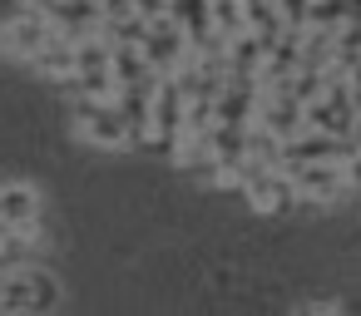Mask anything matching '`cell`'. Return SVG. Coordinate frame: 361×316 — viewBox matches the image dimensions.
Returning a JSON list of instances; mask_svg holds the SVG:
<instances>
[{
    "instance_id": "1",
    "label": "cell",
    "mask_w": 361,
    "mask_h": 316,
    "mask_svg": "<svg viewBox=\"0 0 361 316\" xmlns=\"http://www.w3.org/2000/svg\"><path fill=\"white\" fill-rule=\"evenodd\" d=\"M65 301V286L50 267H11L0 272V316H55Z\"/></svg>"
},
{
    "instance_id": "2",
    "label": "cell",
    "mask_w": 361,
    "mask_h": 316,
    "mask_svg": "<svg viewBox=\"0 0 361 316\" xmlns=\"http://www.w3.org/2000/svg\"><path fill=\"white\" fill-rule=\"evenodd\" d=\"M75 134L94 148H129L134 144V129L114 99H80L75 104Z\"/></svg>"
},
{
    "instance_id": "3",
    "label": "cell",
    "mask_w": 361,
    "mask_h": 316,
    "mask_svg": "<svg viewBox=\"0 0 361 316\" xmlns=\"http://www.w3.org/2000/svg\"><path fill=\"white\" fill-rule=\"evenodd\" d=\"M50 40H55V20H50L40 6L16 11L11 20H0V55H11V60H25V65H30Z\"/></svg>"
},
{
    "instance_id": "4",
    "label": "cell",
    "mask_w": 361,
    "mask_h": 316,
    "mask_svg": "<svg viewBox=\"0 0 361 316\" xmlns=\"http://www.w3.org/2000/svg\"><path fill=\"white\" fill-rule=\"evenodd\" d=\"M144 55L154 60L159 75H178L188 60H193V35L178 15H164V20H149V35H144Z\"/></svg>"
},
{
    "instance_id": "5",
    "label": "cell",
    "mask_w": 361,
    "mask_h": 316,
    "mask_svg": "<svg viewBox=\"0 0 361 316\" xmlns=\"http://www.w3.org/2000/svg\"><path fill=\"white\" fill-rule=\"evenodd\" d=\"M287 173H292L302 203H341V198L351 193L346 163H292Z\"/></svg>"
},
{
    "instance_id": "6",
    "label": "cell",
    "mask_w": 361,
    "mask_h": 316,
    "mask_svg": "<svg viewBox=\"0 0 361 316\" xmlns=\"http://www.w3.org/2000/svg\"><path fill=\"white\" fill-rule=\"evenodd\" d=\"M243 198L252 203V213H272V217L287 213L292 203H302V193H297L287 168H252L247 183H243Z\"/></svg>"
},
{
    "instance_id": "7",
    "label": "cell",
    "mask_w": 361,
    "mask_h": 316,
    "mask_svg": "<svg viewBox=\"0 0 361 316\" xmlns=\"http://www.w3.org/2000/svg\"><path fill=\"white\" fill-rule=\"evenodd\" d=\"M35 6L55 20V30H65L70 40H90V35H104V0H35Z\"/></svg>"
},
{
    "instance_id": "8",
    "label": "cell",
    "mask_w": 361,
    "mask_h": 316,
    "mask_svg": "<svg viewBox=\"0 0 361 316\" xmlns=\"http://www.w3.org/2000/svg\"><path fill=\"white\" fill-rule=\"evenodd\" d=\"M272 134H282L287 144L307 129V104L292 94V89H272V94H262V114H257Z\"/></svg>"
},
{
    "instance_id": "9",
    "label": "cell",
    "mask_w": 361,
    "mask_h": 316,
    "mask_svg": "<svg viewBox=\"0 0 361 316\" xmlns=\"http://www.w3.org/2000/svg\"><path fill=\"white\" fill-rule=\"evenodd\" d=\"M45 213V198L35 183H0V222L6 227H35Z\"/></svg>"
},
{
    "instance_id": "10",
    "label": "cell",
    "mask_w": 361,
    "mask_h": 316,
    "mask_svg": "<svg viewBox=\"0 0 361 316\" xmlns=\"http://www.w3.org/2000/svg\"><path fill=\"white\" fill-rule=\"evenodd\" d=\"M30 70L40 80H60V84H75V40L65 30H55V40L30 60Z\"/></svg>"
},
{
    "instance_id": "11",
    "label": "cell",
    "mask_w": 361,
    "mask_h": 316,
    "mask_svg": "<svg viewBox=\"0 0 361 316\" xmlns=\"http://www.w3.org/2000/svg\"><path fill=\"white\" fill-rule=\"evenodd\" d=\"M247 163L252 168H287V139L272 134L262 119L247 124Z\"/></svg>"
},
{
    "instance_id": "12",
    "label": "cell",
    "mask_w": 361,
    "mask_h": 316,
    "mask_svg": "<svg viewBox=\"0 0 361 316\" xmlns=\"http://www.w3.org/2000/svg\"><path fill=\"white\" fill-rule=\"evenodd\" d=\"M114 104L124 109V119L134 129V144H149L154 139V89H119Z\"/></svg>"
},
{
    "instance_id": "13",
    "label": "cell",
    "mask_w": 361,
    "mask_h": 316,
    "mask_svg": "<svg viewBox=\"0 0 361 316\" xmlns=\"http://www.w3.org/2000/svg\"><path fill=\"white\" fill-rule=\"evenodd\" d=\"M104 70H114V45H109V35L75 40V75H104Z\"/></svg>"
},
{
    "instance_id": "14",
    "label": "cell",
    "mask_w": 361,
    "mask_h": 316,
    "mask_svg": "<svg viewBox=\"0 0 361 316\" xmlns=\"http://www.w3.org/2000/svg\"><path fill=\"white\" fill-rule=\"evenodd\" d=\"M213 25H218V35H228V40L247 35V30H252L247 0H213Z\"/></svg>"
},
{
    "instance_id": "15",
    "label": "cell",
    "mask_w": 361,
    "mask_h": 316,
    "mask_svg": "<svg viewBox=\"0 0 361 316\" xmlns=\"http://www.w3.org/2000/svg\"><path fill=\"white\" fill-rule=\"evenodd\" d=\"M346 20H356V6L351 0H312V20H307V30H341Z\"/></svg>"
},
{
    "instance_id": "16",
    "label": "cell",
    "mask_w": 361,
    "mask_h": 316,
    "mask_svg": "<svg viewBox=\"0 0 361 316\" xmlns=\"http://www.w3.org/2000/svg\"><path fill=\"white\" fill-rule=\"evenodd\" d=\"M292 316H351L341 301H307V306H297Z\"/></svg>"
},
{
    "instance_id": "17",
    "label": "cell",
    "mask_w": 361,
    "mask_h": 316,
    "mask_svg": "<svg viewBox=\"0 0 361 316\" xmlns=\"http://www.w3.org/2000/svg\"><path fill=\"white\" fill-rule=\"evenodd\" d=\"M134 11L144 20H164V15H173V0H134Z\"/></svg>"
},
{
    "instance_id": "18",
    "label": "cell",
    "mask_w": 361,
    "mask_h": 316,
    "mask_svg": "<svg viewBox=\"0 0 361 316\" xmlns=\"http://www.w3.org/2000/svg\"><path fill=\"white\" fill-rule=\"evenodd\" d=\"M6 232H11V227H6V222H0V242H6Z\"/></svg>"
}]
</instances>
